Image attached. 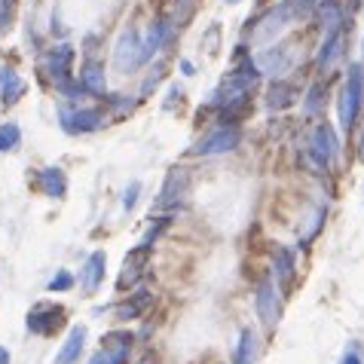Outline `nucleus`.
<instances>
[{
	"mask_svg": "<svg viewBox=\"0 0 364 364\" xmlns=\"http://www.w3.org/2000/svg\"><path fill=\"white\" fill-rule=\"evenodd\" d=\"M22 144V132H18L16 123H6L0 129V154H9V150H16Z\"/></svg>",
	"mask_w": 364,
	"mask_h": 364,
	"instance_id": "23",
	"label": "nucleus"
},
{
	"mask_svg": "<svg viewBox=\"0 0 364 364\" xmlns=\"http://www.w3.org/2000/svg\"><path fill=\"white\" fill-rule=\"evenodd\" d=\"M147 255H150V245H141V248H132V251H129V257H126V264H123V272H119V282H117V288H119V291H123V288H132L135 282L144 276Z\"/></svg>",
	"mask_w": 364,
	"mask_h": 364,
	"instance_id": "11",
	"label": "nucleus"
},
{
	"mask_svg": "<svg viewBox=\"0 0 364 364\" xmlns=\"http://www.w3.org/2000/svg\"><path fill=\"white\" fill-rule=\"evenodd\" d=\"M288 58H291L288 46H272V49H267V53L257 58V70H267V74H285V70H288Z\"/></svg>",
	"mask_w": 364,
	"mask_h": 364,
	"instance_id": "16",
	"label": "nucleus"
},
{
	"mask_svg": "<svg viewBox=\"0 0 364 364\" xmlns=\"http://www.w3.org/2000/svg\"><path fill=\"white\" fill-rule=\"evenodd\" d=\"M257 316L264 321V328H276L279 325V316H282V300L276 294V285L269 279L260 282L257 288Z\"/></svg>",
	"mask_w": 364,
	"mask_h": 364,
	"instance_id": "8",
	"label": "nucleus"
},
{
	"mask_svg": "<svg viewBox=\"0 0 364 364\" xmlns=\"http://www.w3.org/2000/svg\"><path fill=\"white\" fill-rule=\"evenodd\" d=\"M70 62H74V46L55 43V46H49L43 53V58H40V68L46 70V77L53 80V86L58 89L62 83H68V80H70Z\"/></svg>",
	"mask_w": 364,
	"mask_h": 364,
	"instance_id": "3",
	"label": "nucleus"
},
{
	"mask_svg": "<svg viewBox=\"0 0 364 364\" xmlns=\"http://www.w3.org/2000/svg\"><path fill=\"white\" fill-rule=\"evenodd\" d=\"M242 141V129L236 123H220L215 126L211 132L199 141L193 147L196 156H218V154H230V150H236Z\"/></svg>",
	"mask_w": 364,
	"mask_h": 364,
	"instance_id": "2",
	"label": "nucleus"
},
{
	"mask_svg": "<svg viewBox=\"0 0 364 364\" xmlns=\"http://www.w3.org/2000/svg\"><path fill=\"white\" fill-rule=\"evenodd\" d=\"M114 68L117 70H135L141 68V40H138V31L135 28H126L123 37H119V43L114 49Z\"/></svg>",
	"mask_w": 364,
	"mask_h": 364,
	"instance_id": "6",
	"label": "nucleus"
},
{
	"mask_svg": "<svg viewBox=\"0 0 364 364\" xmlns=\"http://www.w3.org/2000/svg\"><path fill=\"white\" fill-rule=\"evenodd\" d=\"M272 267H276V276L279 282H291V272H294V255H291L288 248H279L276 251V260H272Z\"/></svg>",
	"mask_w": 364,
	"mask_h": 364,
	"instance_id": "22",
	"label": "nucleus"
},
{
	"mask_svg": "<svg viewBox=\"0 0 364 364\" xmlns=\"http://www.w3.org/2000/svg\"><path fill=\"white\" fill-rule=\"evenodd\" d=\"M361 144H364V141H361ZM361 159H364V147H361Z\"/></svg>",
	"mask_w": 364,
	"mask_h": 364,
	"instance_id": "31",
	"label": "nucleus"
},
{
	"mask_svg": "<svg viewBox=\"0 0 364 364\" xmlns=\"http://www.w3.org/2000/svg\"><path fill=\"white\" fill-rule=\"evenodd\" d=\"M361 101H364V68L352 65L349 74H346V83H343V92H340V126H343V132H349V129L355 126Z\"/></svg>",
	"mask_w": 364,
	"mask_h": 364,
	"instance_id": "1",
	"label": "nucleus"
},
{
	"mask_svg": "<svg viewBox=\"0 0 364 364\" xmlns=\"http://www.w3.org/2000/svg\"><path fill=\"white\" fill-rule=\"evenodd\" d=\"M333 150H337V138H333L331 126L321 123V126L312 129V135H309V156H312V163L321 166V168H328L331 159H333Z\"/></svg>",
	"mask_w": 364,
	"mask_h": 364,
	"instance_id": "7",
	"label": "nucleus"
},
{
	"mask_svg": "<svg viewBox=\"0 0 364 364\" xmlns=\"http://www.w3.org/2000/svg\"><path fill=\"white\" fill-rule=\"evenodd\" d=\"M321 92H325V89H321V86L312 89V98L306 101V114H316L318 105H325V95H321Z\"/></svg>",
	"mask_w": 364,
	"mask_h": 364,
	"instance_id": "28",
	"label": "nucleus"
},
{
	"mask_svg": "<svg viewBox=\"0 0 364 364\" xmlns=\"http://www.w3.org/2000/svg\"><path fill=\"white\" fill-rule=\"evenodd\" d=\"M0 364H9V352L4 346H0Z\"/></svg>",
	"mask_w": 364,
	"mask_h": 364,
	"instance_id": "30",
	"label": "nucleus"
},
{
	"mask_svg": "<svg viewBox=\"0 0 364 364\" xmlns=\"http://www.w3.org/2000/svg\"><path fill=\"white\" fill-rule=\"evenodd\" d=\"M70 285H74V276H70V272H55V279L49 282V291H68Z\"/></svg>",
	"mask_w": 364,
	"mask_h": 364,
	"instance_id": "25",
	"label": "nucleus"
},
{
	"mask_svg": "<svg viewBox=\"0 0 364 364\" xmlns=\"http://www.w3.org/2000/svg\"><path fill=\"white\" fill-rule=\"evenodd\" d=\"M297 101V89L291 86V83H272L269 86V95H267V105L272 107V110H282V107H291Z\"/></svg>",
	"mask_w": 364,
	"mask_h": 364,
	"instance_id": "19",
	"label": "nucleus"
},
{
	"mask_svg": "<svg viewBox=\"0 0 364 364\" xmlns=\"http://www.w3.org/2000/svg\"><path fill=\"white\" fill-rule=\"evenodd\" d=\"M227 4H239V0H227Z\"/></svg>",
	"mask_w": 364,
	"mask_h": 364,
	"instance_id": "32",
	"label": "nucleus"
},
{
	"mask_svg": "<svg viewBox=\"0 0 364 364\" xmlns=\"http://www.w3.org/2000/svg\"><path fill=\"white\" fill-rule=\"evenodd\" d=\"M178 4V13H175V22L178 25H184V18H190V13H193V6H196V0H175Z\"/></svg>",
	"mask_w": 364,
	"mask_h": 364,
	"instance_id": "27",
	"label": "nucleus"
},
{
	"mask_svg": "<svg viewBox=\"0 0 364 364\" xmlns=\"http://www.w3.org/2000/svg\"><path fill=\"white\" fill-rule=\"evenodd\" d=\"M150 306V291H138V294L129 297L123 306H117V318L119 321H126V318H138V316H144V309Z\"/></svg>",
	"mask_w": 364,
	"mask_h": 364,
	"instance_id": "20",
	"label": "nucleus"
},
{
	"mask_svg": "<svg viewBox=\"0 0 364 364\" xmlns=\"http://www.w3.org/2000/svg\"><path fill=\"white\" fill-rule=\"evenodd\" d=\"M340 364H361V355H358L355 349H349L346 355H343V361H340Z\"/></svg>",
	"mask_w": 364,
	"mask_h": 364,
	"instance_id": "29",
	"label": "nucleus"
},
{
	"mask_svg": "<svg viewBox=\"0 0 364 364\" xmlns=\"http://www.w3.org/2000/svg\"><path fill=\"white\" fill-rule=\"evenodd\" d=\"M40 190H43L46 196H53V199H62L68 193V178H65V171L58 168V166H49L40 171Z\"/></svg>",
	"mask_w": 364,
	"mask_h": 364,
	"instance_id": "15",
	"label": "nucleus"
},
{
	"mask_svg": "<svg viewBox=\"0 0 364 364\" xmlns=\"http://www.w3.org/2000/svg\"><path fill=\"white\" fill-rule=\"evenodd\" d=\"M138 193H141V184H138V181H132V184L126 187V193H123V208H126V211H132V208H135Z\"/></svg>",
	"mask_w": 364,
	"mask_h": 364,
	"instance_id": "26",
	"label": "nucleus"
},
{
	"mask_svg": "<svg viewBox=\"0 0 364 364\" xmlns=\"http://www.w3.org/2000/svg\"><path fill=\"white\" fill-rule=\"evenodd\" d=\"M58 123L68 135H86V132H95L105 123V114L92 107H62L58 110Z\"/></svg>",
	"mask_w": 364,
	"mask_h": 364,
	"instance_id": "4",
	"label": "nucleus"
},
{
	"mask_svg": "<svg viewBox=\"0 0 364 364\" xmlns=\"http://www.w3.org/2000/svg\"><path fill=\"white\" fill-rule=\"evenodd\" d=\"M25 95V80L18 77L16 68L4 65L0 68V107H13Z\"/></svg>",
	"mask_w": 364,
	"mask_h": 364,
	"instance_id": "12",
	"label": "nucleus"
},
{
	"mask_svg": "<svg viewBox=\"0 0 364 364\" xmlns=\"http://www.w3.org/2000/svg\"><path fill=\"white\" fill-rule=\"evenodd\" d=\"M13 18H16V0H0V34L9 31Z\"/></svg>",
	"mask_w": 364,
	"mask_h": 364,
	"instance_id": "24",
	"label": "nucleus"
},
{
	"mask_svg": "<svg viewBox=\"0 0 364 364\" xmlns=\"http://www.w3.org/2000/svg\"><path fill=\"white\" fill-rule=\"evenodd\" d=\"M340 46H343V31L340 28H331L325 43H321V49H318V70H325V68L333 65V58L340 55Z\"/></svg>",
	"mask_w": 364,
	"mask_h": 364,
	"instance_id": "18",
	"label": "nucleus"
},
{
	"mask_svg": "<svg viewBox=\"0 0 364 364\" xmlns=\"http://www.w3.org/2000/svg\"><path fill=\"white\" fill-rule=\"evenodd\" d=\"M80 86L86 89V92H92V95H105V68H101L98 62H86L83 70H80Z\"/></svg>",
	"mask_w": 364,
	"mask_h": 364,
	"instance_id": "17",
	"label": "nucleus"
},
{
	"mask_svg": "<svg viewBox=\"0 0 364 364\" xmlns=\"http://www.w3.org/2000/svg\"><path fill=\"white\" fill-rule=\"evenodd\" d=\"M65 321V306H58V303H37V306L28 312L25 325L31 333H40V337H46V333H53L62 328Z\"/></svg>",
	"mask_w": 364,
	"mask_h": 364,
	"instance_id": "5",
	"label": "nucleus"
},
{
	"mask_svg": "<svg viewBox=\"0 0 364 364\" xmlns=\"http://www.w3.org/2000/svg\"><path fill=\"white\" fill-rule=\"evenodd\" d=\"M187 187H190L187 171H184V168H171V171H168V178H166L163 196L156 199V205H159V208H175V205H181V199H184Z\"/></svg>",
	"mask_w": 364,
	"mask_h": 364,
	"instance_id": "10",
	"label": "nucleus"
},
{
	"mask_svg": "<svg viewBox=\"0 0 364 364\" xmlns=\"http://www.w3.org/2000/svg\"><path fill=\"white\" fill-rule=\"evenodd\" d=\"M132 333H123V331H110L105 340H101L98 352L105 355L107 364H126L129 361V352H132Z\"/></svg>",
	"mask_w": 364,
	"mask_h": 364,
	"instance_id": "9",
	"label": "nucleus"
},
{
	"mask_svg": "<svg viewBox=\"0 0 364 364\" xmlns=\"http://www.w3.org/2000/svg\"><path fill=\"white\" fill-rule=\"evenodd\" d=\"M83 346H86V328H83V325H77L74 331L68 333L65 346L58 349L55 364H77V358H80V352H83Z\"/></svg>",
	"mask_w": 364,
	"mask_h": 364,
	"instance_id": "14",
	"label": "nucleus"
},
{
	"mask_svg": "<svg viewBox=\"0 0 364 364\" xmlns=\"http://www.w3.org/2000/svg\"><path fill=\"white\" fill-rule=\"evenodd\" d=\"M101 279H105V251H92V255L86 257L83 272H80V282H83V288L92 294V291H98Z\"/></svg>",
	"mask_w": 364,
	"mask_h": 364,
	"instance_id": "13",
	"label": "nucleus"
},
{
	"mask_svg": "<svg viewBox=\"0 0 364 364\" xmlns=\"http://www.w3.org/2000/svg\"><path fill=\"white\" fill-rule=\"evenodd\" d=\"M255 361H257V333L245 328L239 340V349H236V364H255Z\"/></svg>",
	"mask_w": 364,
	"mask_h": 364,
	"instance_id": "21",
	"label": "nucleus"
}]
</instances>
